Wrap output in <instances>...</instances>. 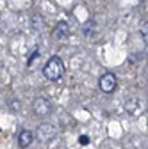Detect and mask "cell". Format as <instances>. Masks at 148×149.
<instances>
[{
    "mask_svg": "<svg viewBox=\"0 0 148 149\" xmlns=\"http://www.w3.org/2000/svg\"><path fill=\"white\" fill-rule=\"evenodd\" d=\"M43 74L45 78L50 80V82H57L64 77V62L61 57H57V55H54V57H50L43 68Z\"/></svg>",
    "mask_w": 148,
    "mask_h": 149,
    "instance_id": "1",
    "label": "cell"
},
{
    "mask_svg": "<svg viewBox=\"0 0 148 149\" xmlns=\"http://www.w3.org/2000/svg\"><path fill=\"white\" fill-rule=\"evenodd\" d=\"M98 87L102 92H105V94H111V92H114L116 87H118V78L114 73H104L100 80H98Z\"/></svg>",
    "mask_w": 148,
    "mask_h": 149,
    "instance_id": "2",
    "label": "cell"
},
{
    "mask_svg": "<svg viewBox=\"0 0 148 149\" xmlns=\"http://www.w3.org/2000/svg\"><path fill=\"white\" fill-rule=\"evenodd\" d=\"M32 110L38 117H48L54 112V107L47 98H36L34 103H32Z\"/></svg>",
    "mask_w": 148,
    "mask_h": 149,
    "instance_id": "3",
    "label": "cell"
},
{
    "mask_svg": "<svg viewBox=\"0 0 148 149\" xmlns=\"http://www.w3.org/2000/svg\"><path fill=\"white\" fill-rule=\"evenodd\" d=\"M55 133H57V130H55L54 124H48V123H43L38 132H36V137H38L39 140H52L55 137Z\"/></svg>",
    "mask_w": 148,
    "mask_h": 149,
    "instance_id": "4",
    "label": "cell"
},
{
    "mask_svg": "<svg viewBox=\"0 0 148 149\" xmlns=\"http://www.w3.org/2000/svg\"><path fill=\"white\" fill-rule=\"evenodd\" d=\"M32 142H34V133L29 132V130H22L20 135H18V146H20L22 149H25V147H29Z\"/></svg>",
    "mask_w": 148,
    "mask_h": 149,
    "instance_id": "5",
    "label": "cell"
},
{
    "mask_svg": "<svg viewBox=\"0 0 148 149\" xmlns=\"http://www.w3.org/2000/svg\"><path fill=\"white\" fill-rule=\"evenodd\" d=\"M70 36V25L66 22H59L54 29V37L55 39H66Z\"/></svg>",
    "mask_w": 148,
    "mask_h": 149,
    "instance_id": "6",
    "label": "cell"
},
{
    "mask_svg": "<svg viewBox=\"0 0 148 149\" xmlns=\"http://www.w3.org/2000/svg\"><path fill=\"white\" fill-rule=\"evenodd\" d=\"M139 108H143V105H141L137 100H130V101H127V103H125V110H127V112H130V114H134V116L141 112Z\"/></svg>",
    "mask_w": 148,
    "mask_h": 149,
    "instance_id": "7",
    "label": "cell"
},
{
    "mask_svg": "<svg viewBox=\"0 0 148 149\" xmlns=\"http://www.w3.org/2000/svg\"><path fill=\"white\" fill-rule=\"evenodd\" d=\"M141 37H143V43L148 46V22H144L141 25Z\"/></svg>",
    "mask_w": 148,
    "mask_h": 149,
    "instance_id": "8",
    "label": "cell"
},
{
    "mask_svg": "<svg viewBox=\"0 0 148 149\" xmlns=\"http://www.w3.org/2000/svg\"><path fill=\"white\" fill-rule=\"evenodd\" d=\"M93 29H95V22H93V20H89V22L84 25V29H82V30H84V34H86V36H91V34H93Z\"/></svg>",
    "mask_w": 148,
    "mask_h": 149,
    "instance_id": "9",
    "label": "cell"
},
{
    "mask_svg": "<svg viewBox=\"0 0 148 149\" xmlns=\"http://www.w3.org/2000/svg\"><path fill=\"white\" fill-rule=\"evenodd\" d=\"M79 142L84 146V144H89V137L87 135H80V139H79Z\"/></svg>",
    "mask_w": 148,
    "mask_h": 149,
    "instance_id": "10",
    "label": "cell"
}]
</instances>
